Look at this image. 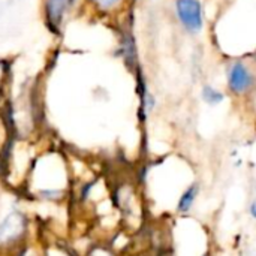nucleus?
Segmentation results:
<instances>
[{"instance_id": "1", "label": "nucleus", "mask_w": 256, "mask_h": 256, "mask_svg": "<svg viewBox=\"0 0 256 256\" xmlns=\"http://www.w3.org/2000/svg\"><path fill=\"white\" fill-rule=\"evenodd\" d=\"M176 12L180 24L190 33H198L204 26L202 6L200 0H176Z\"/></svg>"}, {"instance_id": "2", "label": "nucleus", "mask_w": 256, "mask_h": 256, "mask_svg": "<svg viewBox=\"0 0 256 256\" xmlns=\"http://www.w3.org/2000/svg\"><path fill=\"white\" fill-rule=\"evenodd\" d=\"M226 82L232 93L244 94L254 87L255 76L243 62H234L226 70Z\"/></svg>"}, {"instance_id": "3", "label": "nucleus", "mask_w": 256, "mask_h": 256, "mask_svg": "<svg viewBox=\"0 0 256 256\" xmlns=\"http://www.w3.org/2000/svg\"><path fill=\"white\" fill-rule=\"evenodd\" d=\"M26 228V219L21 213H10L0 224V244H8L9 242L16 240Z\"/></svg>"}, {"instance_id": "4", "label": "nucleus", "mask_w": 256, "mask_h": 256, "mask_svg": "<svg viewBox=\"0 0 256 256\" xmlns=\"http://www.w3.org/2000/svg\"><path fill=\"white\" fill-rule=\"evenodd\" d=\"M72 3L74 0H46V15L50 26H58Z\"/></svg>"}, {"instance_id": "5", "label": "nucleus", "mask_w": 256, "mask_h": 256, "mask_svg": "<svg viewBox=\"0 0 256 256\" xmlns=\"http://www.w3.org/2000/svg\"><path fill=\"white\" fill-rule=\"evenodd\" d=\"M196 195H198V186L196 184H192L188 190H184V194L182 195V198L178 201V212H182V213L189 212L195 202Z\"/></svg>"}, {"instance_id": "6", "label": "nucleus", "mask_w": 256, "mask_h": 256, "mask_svg": "<svg viewBox=\"0 0 256 256\" xmlns=\"http://www.w3.org/2000/svg\"><path fill=\"white\" fill-rule=\"evenodd\" d=\"M201 96H202V100L206 104H208V105H218L225 99L224 93L219 92L218 88H214L213 86H204L202 92H201Z\"/></svg>"}, {"instance_id": "7", "label": "nucleus", "mask_w": 256, "mask_h": 256, "mask_svg": "<svg viewBox=\"0 0 256 256\" xmlns=\"http://www.w3.org/2000/svg\"><path fill=\"white\" fill-rule=\"evenodd\" d=\"M99 8H102V9H110V8H112L114 4H117L118 3V0H93Z\"/></svg>"}, {"instance_id": "8", "label": "nucleus", "mask_w": 256, "mask_h": 256, "mask_svg": "<svg viewBox=\"0 0 256 256\" xmlns=\"http://www.w3.org/2000/svg\"><path fill=\"white\" fill-rule=\"evenodd\" d=\"M250 213H252V216L256 219V201L252 204V207H250Z\"/></svg>"}, {"instance_id": "9", "label": "nucleus", "mask_w": 256, "mask_h": 256, "mask_svg": "<svg viewBox=\"0 0 256 256\" xmlns=\"http://www.w3.org/2000/svg\"><path fill=\"white\" fill-rule=\"evenodd\" d=\"M255 62H256V52H255Z\"/></svg>"}]
</instances>
